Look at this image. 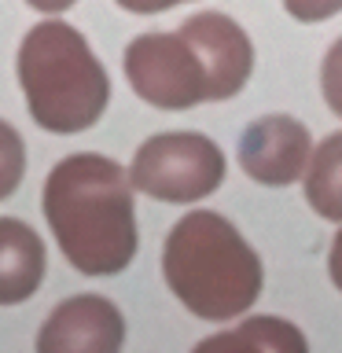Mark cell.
<instances>
[{"label":"cell","instance_id":"14","mask_svg":"<svg viewBox=\"0 0 342 353\" xmlns=\"http://www.w3.org/2000/svg\"><path fill=\"white\" fill-rule=\"evenodd\" d=\"M283 8L298 22H324L342 11V0H283Z\"/></svg>","mask_w":342,"mask_h":353},{"label":"cell","instance_id":"6","mask_svg":"<svg viewBox=\"0 0 342 353\" xmlns=\"http://www.w3.org/2000/svg\"><path fill=\"white\" fill-rule=\"evenodd\" d=\"M309 159H313L309 129L291 114H265L239 137V165L258 184H294L305 173Z\"/></svg>","mask_w":342,"mask_h":353},{"label":"cell","instance_id":"7","mask_svg":"<svg viewBox=\"0 0 342 353\" xmlns=\"http://www.w3.org/2000/svg\"><path fill=\"white\" fill-rule=\"evenodd\" d=\"M125 342V320L103 294H74L44 320L41 353H114Z\"/></svg>","mask_w":342,"mask_h":353},{"label":"cell","instance_id":"4","mask_svg":"<svg viewBox=\"0 0 342 353\" xmlns=\"http://www.w3.org/2000/svg\"><path fill=\"white\" fill-rule=\"evenodd\" d=\"M132 188L162 203H199L225 181V154L203 132H159L129 165Z\"/></svg>","mask_w":342,"mask_h":353},{"label":"cell","instance_id":"5","mask_svg":"<svg viewBox=\"0 0 342 353\" xmlns=\"http://www.w3.org/2000/svg\"><path fill=\"white\" fill-rule=\"evenodd\" d=\"M125 77L143 103L162 110H188L214 99L206 59L184 30L140 33L125 48Z\"/></svg>","mask_w":342,"mask_h":353},{"label":"cell","instance_id":"13","mask_svg":"<svg viewBox=\"0 0 342 353\" xmlns=\"http://www.w3.org/2000/svg\"><path fill=\"white\" fill-rule=\"evenodd\" d=\"M320 85H324L328 107L342 118V37L328 48L324 55V70H320Z\"/></svg>","mask_w":342,"mask_h":353},{"label":"cell","instance_id":"3","mask_svg":"<svg viewBox=\"0 0 342 353\" xmlns=\"http://www.w3.org/2000/svg\"><path fill=\"white\" fill-rule=\"evenodd\" d=\"M19 85L33 121L48 132L96 125L110 99V77L70 22H37L19 48Z\"/></svg>","mask_w":342,"mask_h":353},{"label":"cell","instance_id":"15","mask_svg":"<svg viewBox=\"0 0 342 353\" xmlns=\"http://www.w3.org/2000/svg\"><path fill=\"white\" fill-rule=\"evenodd\" d=\"M125 11H137V15H154V11H170L177 4H188V0H118Z\"/></svg>","mask_w":342,"mask_h":353},{"label":"cell","instance_id":"9","mask_svg":"<svg viewBox=\"0 0 342 353\" xmlns=\"http://www.w3.org/2000/svg\"><path fill=\"white\" fill-rule=\"evenodd\" d=\"M44 280V243L26 221L0 217V305L33 298Z\"/></svg>","mask_w":342,"mask_h":353},{"label":"cell","instance_id":"1","mask_svg":"<svg viewBox=\"0 0 342 353\" xmlns=\"http://www.w3.org/2000/svg\"><path fill=\"white\" fill-rule=\"evenodd\" d=\"M44 217L63 258L85 276H114L137 258L132 176L114 159H63L44 181Z\"/></svg>","mask_w":342,"mask_h":353},{"label":"cell","instance_id":"8","mask_svg":"<svg viewBox=\"0 0 342 353\" xmlns=\"http://www.w3.org/2000/svg\"><path fill=\"white\" fill-rule=\"evenodd\" d=\"M181 30L195 41L199 55L206 59L214 99H232L236 92H243L254 70V44L239 22L221 15V11H199Z\"/></svg>","mask_w":342,"mask_h":353},{"label":"cell","instance_id":"11","mask_svg":"<svg viewBox=\"0 0 342 353\" xmlns=\"http://www.w3.org/2000/svg\"><path fill=\"white\" fill-rule=\"evenodd\" d=\"M305 199L324 221H342V132H331L320 140V148H313Z\"/></svg>","mask_w":342,"mask_h":353},{"label":"cell","instance_id":"2","mask_svg":"<svg viewBox=\"0 0 342 353\" xmlns=\"http://www.w3.org/2000/svg\"><path fill=\"white\" fill-rule=\"evenodd\" d=\"M162 272L188 313L214 324L247 313L265 280L254 247L214 210H192L170 228Z\"/></svg>","mask_w":342,"mask_h":353},{"label":"cell","instance_id":"16","mask_svg":"<svg viewBox=\"0 0 342 353\" xmlns=\"http://www.w3.org/2000/svg\"><path fill=\"white\" fill-rule=\"evenodd\" d=\"M328 269H331V283L342 291V232L335 236V243H331V258H328Z\"/></svg>","mask_w":342,"mask_h":353},{"label":"cell","instance_id":"10","mask_svg":"<svg viewBox=\"0 0 342 353\" xmlns=\"http://www.w3.org/2000/svg\"><path fill=\"white\" fill-rule=\"evenodd\" d=\"M199 350H243V353H305V335L291 320L280 316H250L239 327L199 342Z\"/></svg>","mask_w":342,"mask_h":353},{"label":"cell","instance_id":"17","mask_svg":"<svg viewBox=\"0 0 342 353\" xmlns=\"http://www.w3.org/2000/svg\"><path fill=\"white\" fill-rule=\"evenodd\" d=\"M30 8H37V11H48V15H55V11H66V8H74L77 0H26Z\"/></svg>","mask_w":342,"mask_h":353},{"label":"cell","instance_id":"12","mask_svg":"<svg viewBox=\"0 0 342 353\" xmlns=\"http://www.w3.org/2000/svg\"><path fill=\"white\" fill-rule=\"evenodd\" d=\"M22 173H26V143L0 118V199L15 195V188L22 184Z\"/></svg>","mask_w":342,"mask_h":353}]
</instances>
